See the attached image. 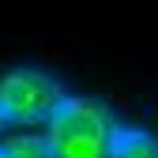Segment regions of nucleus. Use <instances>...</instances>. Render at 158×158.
Masks as SVG:
<instances>
[{"label":"nucleus","mask_w":158,"mask_h":158,"mask_svg":"<svg viewBox=\"0 0 158 158\" xmlns=\"http://www.w3.org/2000/svg\"><path fill=\"white\" fill-rule=\"evenodd\" d=\"M4 124H8V121H4V113H0V132H4Z\"/></svg>","instance_id":"nucleus-5"},{"label":"nucleus","mask_w":158,"mask_h":158,"mask_svg":"<svg viewBox=\"0 0 158 158\" xmlns=\"http://www.w3.org/2000/svg\"><path fill=\"white\" fill-rule=\"evenodd\" d=\"M64 98V83L45 68L19 64L0 75V113L8 124H45Z\"/></svg>","instance_id":"nucleus-2"},{"label":"nucleus","mask_w":158,"mask_h":158,"mask_svg":"<svg viewBox=\"0 0 158 158\" xmlns=\"http://www.w3.org/2000/svg\"><path fill=\"white\" fill-rule=\"evenodd\" d=\"M121 121L102 98L68 94L60 109L45 121L53 158H113V139Z\"/></svg>","instance_id":"nucleus-1"},{"label":"nucleus","mask_w":158,"mask_h":158,"mask_svg":"<svg viewBox=\"0 0 158 158\" xmlns=\"http://www.w3.org/2000/svg\"><path fill=\"white\" fill-rule=\"evenodd\" d=\"M0 158H53V147H49V135L42 132H19V135H8L0 139Z\"/></svg>","instance_id":"nucleus-4"},{"label":"nucleus","mask_w":158,"mask_h":158,"mask_svg":"<svg viewBox=\"0 0 158 158\" xmlns=\"http://www.w3.org/2000/svg\"><path fill=\"white\" fill-rule=\"evenodd\" d=\"M113 158H158V135L147 128H124L113 139Z\"/></svg>","instance_id":"nucleus-3"}]
</instances>
